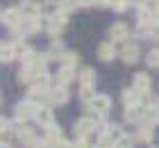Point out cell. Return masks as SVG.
I'll use <instances>...</instances> for the list:
<instances>
[{"label":"cell","mask_w":159,"mask_h":148,"mask_svg":"<svg viewBox=\"0 0 159 148\" xmlns=\"http://www.w3.org/2000/svg\"><path fill=\"white\" fill-rule=\"evenodd\" d=\"M96 128V121H93L91 116H84V118H80L77 121V125H75V132H77V137H82V139H86L89 135H93V130Z\"/></svg>","instance_id":"1"},{"label":"cell","mask_w":159,"mask_h":148,"mask_svg":"<svg viewBox=\"0 0 159 148\" xmlns=\"http://www.w3.org/2000/svg\"><path fill=\"white\" fill-rule=\"evenodd\" d=\"M18 9H20V14H23V16H27V18H37V16H41L43 7L37 5L34 0H23V2L18 5Z\"/></svg>","instance_id":"2"},{"label":"cell","mask_w":159,"mask_h":148,"mask_svg":"<svg viewBox=\"0 0 159 148\" xmlns=\"http://www.w3.org/2000/svg\"><path fill=\"white\" fill-rule=\"evenodd\" d=\"M34 112H37V105H32L30 100H27V103H20V105L16 107V118H18V123L30 121V118L34 116Z\"/></svg>","instance_id":"3"},{"label":"cell","mask_w":159,"mask_h":148,"mask_svg":"<svg viewBox=\"0 0 159 148\" xmlns=\"http://www.w3.org/2000/svg\"><path fill=\"white\" fill-rule=\"evenodd\" d=\"M89 105H91V109H96L98 114H107L111 109V100H109V96H96Z\"/></svg>","instance_id":"4"},{"label":"cell","mask_w":159,"mask_h":148,"mask_svg":"<svg viewBox=\"0 0 159 148\" xmlns=\"http://www.w3.org/2000/svg\"><path fill=\"white\" fill-rule=\"evenodd\" d=\"M2 21H5L9 27H16L20 21H23V14H20L18 7H11V9H5V12H2Z\"/></svg>","instance_id":"5"},{"label":"cell","mask_w":159,"mask_h":148,"mask_svg":"<svg viewBox=\"0 0 159 148\" xmlns=\"http://www.w3.org/2000/svg\"><path fill=\"white\" fill-rule=\"evenodd\" d=\"M132 84H134V89H136V91L148 93V91H150V84H152V80H150V75H148V73H136Z\"/></svg>","instance_id":"6"},{"label":"cell","mask_w":159,"mask_h":148,"mask_svg":"<svg viewBox=\"0 0 159 148\" xmlns=\"http://www.w3.org/2000/svg\"><path fill=\"white\" fill-rule=\"evenodd\" d=\"M143 116H146V107H143L141 103H136V105H129V107L125 109V118H127V121H132V123L141 121Z\"/></svg>","instance_id":"7"},{"label":"cell","mask_w":159,"mask_h":148,"mask_svg":"<svg viewBox=\"0 0 159 148\" xmlns=\"http://www.w3.org/2000/svg\"><path fill=\"white\" fill-rule=\"evenodd\" d=\"M120 57H123V62H125V64H134L136 59H139V46H136V43H127V46L123 48Z\"/></svg>","instance_id":"8"},{"label":"cell","mask_w":159,"mask_h":148,"mask_svg":"<svg viewBox=\"0 0 159 148\" xmlns=\"http://www.w3.org/2000/svg\"><path fill=\"white\" fill-rule=\"evenodd\" d=\"M34 118H37V121L41 123V125H46V128H50V125H52V112H50V109L43 105V107H37V112H34Z\"/></svg>","instance_id":"9"},{"label":"cell","mask_w":159,"mask_h":148,"mask_svg":"<svg viewBox=\"0 0 159 148\" xmlns=\"http://www.w3.org/2000/svg\"><path fill=\"white\" fill-rule=\"evenodd\" d=\"M127 25L125 23H114L111 27H109V36H111V41H123L127 36Z\"/></svg>","instance_id":"10"},{"label":"cell","mask_w":159,"mask_h":148,"mask_svg":"<svg viewBox=\"0 0 159 148\" xmlns=\"http://www.w3.org/2000/svg\"><path fill=\"white\" fill-rule=\"evenodd\" d=\"M98 55L102 62H109V59H114V55H116V48H114V41H107V43H100L98 48Z\"/></svg>","instance_id":"11"},{"label":"cell","mask_w":159,"mask_h":148,"mask_svg":"<svg viewBox=\"0 0 159 148\" xmlns=\"http://www.w3.org/2000/svg\"><path fill=\"white\" fill-rule=\"evenodd\" d=\"M123 103H125V107L141 103V91H136V89H125V91H123Z\"/></svg>","instance_id":"12"},{"label":"cell","mask_w":159,"mask_h":148,"mask_svg":"<svg viewBox=\"0 0 159 148\" xmlns=\"http://www.w3.org/2000/svg\"><path fill=\"white\" fill-rule=\"evenodd\" d=\"M93 82H96V73H93L91 69H84L82 73H80V84L82 87H93Z\"/></svg>","instance_id":"13"},{"label":"cell","mask_w":159,"mask_h":148,"mask_svg":"<svg viewBox=\"0 0 159 148\" xmlns=\"http://www.w3.org/2000/svg\"><path fill=\"white\" fill-rule=\"evenodd\" d=\"M18 139L23 141V146H37V141H34V135L27 128H18Z\"/></svg>","instance_id":"14"},{"label":"cell","mask_w":159,"mask_h":148,"mask_svg":"<svg viewBox=\"0 0 159 148\" xmlns=\"http://www.w3.org/2000/svg\"><path fill=\"white\" fill-rule=\"evenodd\" d=\"M50 98H52L55 103H66V98H68V93H66V87H64V84H59V87H57L52 93H50Z\"/></svg>","instance_id":"15"},{"label":"cell","mask_w":159,"mask_h":148,"mask_svg":"<svg viewBox=\"0 0 159 148\" xmlns=\"http://www.w3.org/2000/svg\"><path fill=\"white\" fill-rule=\"evenodd\" d=\"M59 59H61V69H73L77 64V55H73V53H64Z\"/></svg>","instance_id":"16"},{"label":"cell","mask_w":159,"mask_h":148,"mask_svg":"<svg viewBox=\"0 0 159 148\" xmlns=\"http://www.w3.org/2000/svg\"><path fill=\"white\" fill-rule=\"evenodd\" d=\"M0 57H2V62H11V59L16 57V55H14V46H11V43H7V46L2 43V50H0Z\"/></svg>","instance_id":"17"},{"label":"cell","mask_w":159,"mask_h":148,"mask_svg":"<svg viewBox=\"0 0 159 148\" xmlns=\"http://www.w3.org/2000/svg\"><path fill=\"white\" fill-rule=\"evenodd\" d=\"M32 87H34V89H46V87H48V75H46V71L39 73V75L32 80Z\"/></svg>","instance_id":"18"},{"label":"cell","mask_w":159,"mask_h":148,"mask_svg":"<svg viewBox=\"0 0 159 148\" xmlns=\"http://www.w3.org/2000/svg\"><path fill=\"white\" fill-rule=\"evenodd\" d=\"M146 62H148V66H150V69H159V50H157V48L148 53Z\"/></svg>","instance_id":"19"},{"label":"cell","mask_w":159,"mask_h":148,"mask_svg":"<svg viewBox=\"0 0 159 148\" xmlns=\"http://www.w3.org/2000/svg\"><path fill=\"white\" fill-rule=\"evenodd\" d=\"M80 98H82L84 103H91L93 98H96V93H93L91 87H82V91H80Z\"/></svg>","instance_id":"20"},{"label":"cell","mask_w":159,"mask_h":148,"mask_svg":"<svg viewBox=\"0 0 159 148\" xmlns=\"http://www.w3.org/2000/svg\"><path fill=\"white\" fill-rule=\"evenodd\" d=\"M70 80H73V69H61V75H59V84L66 87Z\"/></svg>","instance_id":"21"},{"label":"cell","mask_w":159,"mask_h":148,"mask_svg":"<svg viewBox=\"0 0 159 148\" xmlns=\"http://www.w3.org/2000/svg\"><path fill=\"white\" fill-rule=\"evenodd\" d=\"M143 118H148V121H157V118H159V107H146V116H143Z\"/></svg>","instance_id":"22"},{"label":"cell","mask_w":159,"mask_h":148,"mask_svg":"<svg viewBox=\"0 0 159 148\" xmlns=\"http://www.w3.org/2000/svg\"><path fill=\"white\" fill-rule=\"evenodd\" d=\"M59 2H61V12H70L80 5V0H59Z\"/></svg>","instance_id":"23"},{"label":"cell","mask_w":159,"mask_h":148,"mask_svg":"<svg viewBox=\"0 0 159 148\" xmlns=\"http://www.w3.org/2000/svg\"><path fill=\"white\" fill-rule=\"evenodd\" d=\"M114 148H132V139L123 135V137L118 139V141H116V146H114Z\"/></svg>","instance_id":"24"},{"label":"cell","mask_w":159,"mask_h":148,"mask_svg":"<svg viewBox=\"0 0 159 148\" xmlns=\"http://www.w3.org/2000/svg\"><path fill=\"white\" fill-rule=\"evenodd\" d=\"M152 128H143L141 130V139H143V141H152Z\"/></svg>","instance_id":"25"},{"label":"cell","mask_w":159,"mask_h":148,"mask_svg":"<svg viewBox=\"0 0 159 148\" xmlns=\"http://www.w3.org/2000/svg\"><path fill=\"white\" fill-rule=\"evenodd\" d=\"M57 53H61V43H52V46H50V50H48L50 57H61V55H57Z\"/></svg>","instance_id":"26"},{"label":"cell","mask_w":159,"mask_h":148,"mask_svg":"<svg viewBox=\"0 0 159 148\" xmlns=\"http://www.w3.org/2000/svg\"><path fill=\"white\" fill-rule=\"evenodd\" d=\"M139 18H141V21H152V18H150L148 7H139Z\"/></svg>","instance_id":"27"},{"label":"cell","mask_w":159,"mask_h":148,"mask_svg":"<svg viewBox=\"0 0 159 148\" xmlns=\"http://www.w3.org/2000/svg\"><path fill=\"white\" fill-rule=\"evenodd\" d=\"M73 148H91V141H89V139H82V137H80V141H77Z\"/></svg>","instance_id":"28"},{"label":"cell","mask_w":159,"mask_h":148,"mask_svg":"<svg viewBox=\"0 0 159 148\" xmlns=\"http://www.w3.org/2000/svg\"><path fill=\"white\" fill-rule=\"evenodd\" d=\"M150 36L159 41V21H157V23H152V30H150Z\"/></svg>","instance_id":"29"},{"label":"cell","mask_w":159,"mask_h":148,"mask_svg":"<svg viewBox=\"0 0 159 148\" xmlns=\"http://www.w3.org/2000/svg\"><path fill=\"white\" fill-rule=\"evenodd\" d=\"M96 0H80V7H89V5H93Z\"/></svg>","instance_id":"30"},{"label":"cell","mask_w":159,"mask_h":148,"mask_svg":"<svg viewBox=\"0 0 159 148\" xmlns=\"http://www.w3.org/2000/svg\"><path fill=\"white\" fill-rule=\"evenodd\" d=\"M157 21H159V9H157Z\"/></svg>","instance_id":"31"},{"label":"cell","mask_w":159,"mask_h":148,"mask_svg":"<svg viewBox=\"0 0 159 148\" xmlns=\"http://www.w3.org/2000/svg\"><path fill=\"white\" fill-rule=\"evenodd\" d=\"M157 9H159V0H157Z\"/></svg>","instance_id":"32"},{"label":"cell","mask_w":159,"mask_h":148,"mask_svg":"<svg viewBox=\"0 0 159 148\" xmlns=\"http://www.w3.org/2000/svg\"><path fill=\"white\" fill-rule=\"evenodd\" d=\"M2 148H5V146H2Z\"/></svg>","instance_id":"33"}]
</instances>
